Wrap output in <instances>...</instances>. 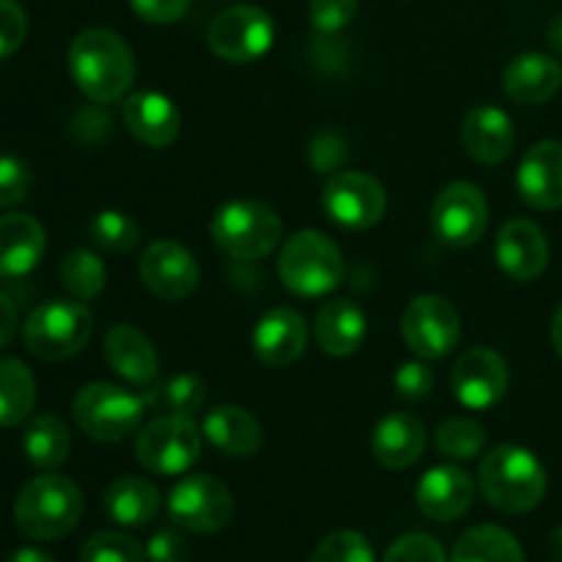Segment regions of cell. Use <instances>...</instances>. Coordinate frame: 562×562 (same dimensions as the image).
Here are the masks:
<instances>
[{
  "instance_id": "obj_13",
  "label": "cell",
  "mask_w": 562,
  "mask_h": 562,
  "mask_svg": "<svg viewBox=\"0 0 562 562\" xmlns=\"http://www.w3.org/2000/svg\"><path fill=\"white\" fill-rule=\"evenodd\" d=\"M488 201L481 187L453 181L437 195L431 209V228L442 245L467 250L486 234Z\"/></svg>"
},
{
  "instance_id": "obj_10",
  "label": "cell",
  "mask_w": 562,
  "mask_h": 562,
  "mask_svg": "<svg viewBox=\"0 0 562 562\" xmlns=\"http://www.w3.org/2000/svg\"><path fill=\"white\" fill-rule=\"evenodd\" d=\"M206 42L228 64H252L272 49L274 22L258 5H231L214 16Z\"/></svg>"
},
{
  "instance_id": "obj_17",
  "label": "cell",
  "mask_w": 562,
  "mask_h": 562,
  "mask_svg": "<svg viewBox=\"0 0 562 562\" xmlns=\"http://www.w3.org/2000/svg\"><path fill=\"white\" fill-rule=\"evenodd\" d=\"M516 187L527 206L554 212L562 206V143L541 140L525 154L516 170Z\"/></svg>"
},
{
  "instance_id": "obj_43",
  "label": "cell",
  "mask_w": 562,
  "mask_h": 562,
  "mask_svg": "<svg viewBox=\"0 0 562 562\" xmlns=\"http://www.w3.org/2000/svg\"><path fill=\"white\" fill-rule=\"evenodd\" d=\"M148 562H187L190 560V543L179 530H157L146 543Z\"/></svg>"
},
{
  "instance_id": "obj_12",
  "label": "cell",
  "mask_w": 562,
  "mask_h": 562,
  "mask_svg": "<svg viewBox=\"0 0 562 562\" xmlns=\"http://www.w3.org/2000/svg\"><path fill=\"white\" fill-rule=\"evenodd\" d=\"M401 333L420 360H442L459 346L461 316L445 296L423 294L406 305Z\"/></svg>"
},
{
  "instance_id": "obj_26",
  "label": "cell",
  "mask_w": 562,
  "mask_h": 562,
  "mask_svg": "<svg viewBox=\"0 0 562 562\" xmlns=\"http://www.w3.org/2000/svg\"><path fill=\"white\" fill-rule=\"evenodd\" d=\"M104 357H108L110 368L121 379L140 384V387L151 384L159 371L154 344L140 329L130 327V324H115V327L108 329V335H104Z\"/></svg>"
},
{
  "instance_id": "obj_34",
  "label": "cell",
  "mask_w": 562,
  "mask_h": 562,
  "mask_svg": "<svg viewBox=\"0 0 562 562\" xmlns=\"http://www.w3.org/2000/svg\"><path fill=\"white\" fill-rule=\"evenodd\" d=\"M88 239L104 252H132L140 245V228L135 220L115 209L97 212L88 223Z\"/></svg>"
},
{
  "instance_id": "obj_35",
  "label": "cell",
  "mask_w": 562,
  "mask_h": 562,
  "mask_svg": "<svg viewBox=\"0 0 562 562\" xmlns=\"http://www.w3.org/2000/svg\"><path fill=\"white\" fill-rule=\"evenodd\" d=\"M437 448L448 459L470 461L486 448V431L470 417H450L437 428Z\"/></svg>"
},
{
  "instance_id": "obj_39",
  "label": "cell",
  "mask_w": 562,
  "mask_h": 562,
  "mask_svg": "<svg viewBox=\"0 0 562 562\" xmlns=\"http://www.w3.org/2000/svg\"><path fill=\"white\" fill-rule=\"evenodd\" d=\"M31 184L33 176L27 162H22L20 157H11V154H3L0 157V209H11L25 201Z\"/></svg>"
},
{
  "instance_id": "obj_16",
  "label": "cell",
  "mask_w": 562,
  "mask_h": 562,
  "mask_svg": "<svg viewBox=\"0 0 562 562\" xmlns=\"http://www.w3.org/2000/svg\"><path fill=\"white\" fill-rule=\"evenodd\" d=\"M494 258L510 280L530 283L549 267V239L532 220H510L494 241Z\"/></svg>"
},
{
  "instance_id": "obj_15",
  "label": "cell",
  "mask_w": 562,
  "mask_h": 562,
  "mask_svg": "<svg viewBox=\"0 0 562 562\" xmlns=\"http://www.w3.org/2000/svg\"><path fill=\"white\" fill-rule=\"evenodd\" d=\"M508 362L486 346L464 351L450 373L456 401L475 412L494 409L508 393Z\"/></svg>"
},
{
  "instance_id": "obj_41",
  "label": "cell",
  "mask_w": 562,
  "mask_h": 562,
  "mask_svg": "<svg viewBox=\"0 0 562 562\" xmlns=\"http://www.w3.org/2000/svg\"><path fill=\"white\" fill-rule=\"evenodd\" d=\"M27 36V14L16 0H0V60L11 58Z\"/></svg>"
},
{
  "instance_id": "obj_20",
  "label": "cell",
  "mask_w": 562,
  "mask_h": 562,
  "mask_svg": "<svg viewBox=\"0 0 562 562\" xmlns=\"http://www.w3.org/2000/svg\"><path fill=\"white\" fill-rule=\"evenodd\" d=\"M124 124L143 146L168 148L181 132V113L165 93L135 91L124 99Z\"/></svg>"
},
{
  "instance_id": "obj_38",
  "label": "cell",
  "mask_w": 562,
  "mask_h": 562,
  "mask_svg": "<svg viewBox=\"0 0 562 562\" xmlns=\"http://www.w3.org/2000/svg\"><path fill=\"white\" fill-rule=\"evenodd\" d=\"M357 9H360V0H311L307 16H311L313 31L322 36H335L355 22Z\"/></svg>"
},
{
  "instance_id": "obj_7",
  "label": "cell",
  "mask_w": 562,
  "mask_h": 562,
  "mask_svg": "<svg viewBox=\"0 0 562 562\" xmlns=\"http://www.w3.org/2000/svg\"><path fill=\"white\" fill-rule=\"evenodd\" d=\"M146 395H135L119 384L93 382L77 393L71 412L86 437L97 442H124L140 428Z\"/></svg>"
},
{
  "instance_id": "obj_33",
  "label": "cell",
  "mask_w": 562,
  "mask_h": 562,
  "mask_svg": "<svg viewBox=\"0 0 562 562\" xmlns=\"http://www.w3.org/2000/svg\"><path fill=\"white\" fill-rule=\"evenodd\" d=\"M60 283L66 285L75 300L86 302L93 300L104 291L108 283V269H104L102 258L91 250H71L60 263Z\"/></svg>"
},
{
  "instance_id": "obj_42",
  "label": "cell",
  "mask_w": 562,
  "mask_h": 562,
  "mask_svg": "<svg viewBox=\"0 0 562 562\" xmlns=\"http://www.w3.org/2000/svg\"><path fill=\"white\" fill-rule=\"evenodd\" d=\"M395 390L406 401H426L434 390V371L428 360H412L395 371Z\"/></svg>"
},
{
  "instance_id": "obj_9",
  "label": "cell",
  "mask_w": 562,
  "mask_h": 562,
  "mask_svg": "<svg viewBox=\"0 0 562 562\" xmlns=\"http://www.w3.org/2000/svg\"><path fill=\"white\" fill-rule=\"evenodd\" d=\"M168 514L173 525L195 536H212L228 527L234 497L228 486L212 475L181 477L168 494Z\"/></svg>"
},
{
  "instance_id": "obj_11",
  "label": "cell",
  "mask_w": 562,
  "mask_h": 562,
  "mask_svg": "<svg viewBox=\"0 0 562 562\" xmlns=\"http://www.w3.org/2000/svg\"><path fill=\"white\" fill-rule=\"evenodd\" d=\"M322 206L340 228L368 231L387 212V192L373 176L360 170H338L324 184Z\"/></svg>"
},
{
  "instance_id": "obj_49",
  "label": "cell",
  "mask_w": 562,
  "mask_h": 562,
  "mask_svg": "<svg viewBox=\"0 0 562 562\" xmlns=\"http://www.w3.org/2000/svg\"><path fill=\"white\" fill-rule=\"evenodd\" d=\"M552 344L558 349V355L562 357V305L554 313V322H552Z\"/></svg>"
},
{
  "instance_id": "obj_32",
  "label": "cell",
  "mask_w": 562,
  "mask_h": 562,
  "mask_svg": "<svg viewBox=\"0 0 562 562\" xmlns=\"http://www.w3.org/2000/svg\"><path fill=\"white\" fill-rule=\"evenodd\" d=\"M206 382L195 373H179V376L168 379L151 393H146V404L154 406L162 415H184L192 417L195 412L203 409L206 404Z\"/></svg>"
},
{
  "instance_id": "obj_29",
  "label": "cell",
  "mask_w": 562,
  "mask_h": 562,
  "mask_svg": "<svg viewBox=\"0 0 562 562\" xmlns=\"http://www.w3.org/2000/svg\"><path fill=\"white\" fill-rule=\"evenodd\" d=\"M450 562H525L519 541L497 525H481L467 530L456 541Z\"/></svg>"
},
{
  "instance_id": "obj_5",
  "label": "cell",
  "mask_w": 562,
  "mask_h": 562,
  "mask_svg": "<svg viewBox=\"0 0 562 562\" xmlns=\"http://www.w3.org/2000/svg\"><path fill=\"white\" fill-rule=\"evenodd\" d=\"M212 239L234 261H261L283 241V220L267 203L239 198L214 212Z\"/></svg>"
},
{
  "instance_id": "obj_6",
  "label": "cell",
  "mask_w": 562,
  "mask_h": 562,
  "mask_svg": "<svg viewBox=\"0 0 562 562\" xmlns=\"http://www.w3.org/2000/svg\"><path fill=\"white\" fill-rule=\"evenodd\" d=\"M93 333V316L77 300H47L27 316L22 340L33 357L60 362L86 349Z\"/></svg>"
},
{
  "instance_id": "obj_25",
  "label": "cell",
  "mask_w": 562,
  "mask_h": 562,
  "mask_svg": "<svg viewBox=\"0 0 562 562\" xmlns=\"http://www.w3.org/2000/svg\"><path fill=\"white\" fill-rule=\"evenodd\" d=\"M203 437L231 459H250L261 450L263 428L245 406L223 404L203 417Z\"/></svg>"
},
{
  "instance_id": "obj_47",
  "label": "cell",
  "mask_w": 562,
  "mask_h": 562,
  "mask_svg": "<svg viewBox=\"0 0 562 562\" xmlns=\"http://www.w3.org/2000/svg\"><path fill=\"white\" fill-rule=\"evenodd\" d=\"M547 44L554 49V53L562 55V14L552 16L547 25Z\"/></svg>"
},
{
  "instance_id": "obj_19",
  "label": "cell",
  "mask_w": 562,
  "mask_h": 562,
  "mask_svg": "<svg viewBox=\"0 0 562 562\" xmlns=\"http://www.w3.org/2000/svg\"><path fill=\"white\" fill-rule=\"evenodd\" d=\"M307 346V324L294 307H272L252 329V351L269 368H289Z\"/></svg>"
},
{
  "instance_id": "obj_28",
  "label": "cell",
  "mask_w": 562,
  "mask_h": 562,
  "mask_svg": "<svg viewBox=\"0 0 562 562\" xmlns=\"http://www.w3.org/2000/svg\"><path fill=\"white\" fill-rule=\"evenodd\" d=\"M104 510L121 527H146L159 514V492L146 477H119L104 492Z\"/></svg>"
},
{
  "instance_id": "obj_30",
  "label": "cell",
  "mask_w": 562,
  "mask_h": 562,
  "mask_svg": "<svg viewBox=\"0 0 562 562\" xmlns=\"http://www.w3.org/2000/svg\"><path fill=\"white\" fill-rule=\"evenodd\" d=\"M36 404V379L31 368L14 357L0 360V428L20 426Z\"/></svg>"
},
{
  "instance_id": "obj_3",
  "label": "cell",
  "mask_w": 562,
  "mask_h": 562,
  "mask_svg": "<svg viewBox=\"0 0 562 562\" xmlns=\"http://www.w3.org/2000/svg\"><path fill=\"white\" fill-rule=\"evenodd\" d=\"M82 516V492L71 477H33L14 503V521L33 541H58L69 536Z\"/></svg>"
},
{
  "instance_id": "obj_2",
  "label": "cell",
  "mask_w": 562,
  "mask_h": 562,
  "mask_svg": "<svg viewBox=\"0 0 562 562\" xmlns=\"http://www.w3.org/2000/svg\"><path fill=\"white\" fill-rule=\"evenodd\" d=\"M477 486L488 505L503 514H527L538 508L547 494V470L532 450L499 445L481 459Z\"/></svg>"
},
{
  "instance_id": "obj_18",
  "label": "cell",
  "mask_w": 562,
  "mask_h": 562,
  "mask_svg": "<svg viewBox=\"0 0 562 562\" xmlns=\"http://www.w3.org/2000/svg\"><path fill=\"white\" fill-rule=\"evenodd\" d=\"M417 508L431 521H456L475 499V481L461 467L442 464L428 470L417 483Z\"/></svg>"
},
{
  "instance_id": "obj_31",
  "label": "cell",
  "mask_w": 562,
  "mask_h": 562,
  "mask_svg": "<svg viewBox=\"0 0 562 562\" xmlns=\"http://www.w3.org/2000/svg\"><path fill=\"white\" fill-rule=\"evenodd\" d=\"M71 448L69 428L60 417L55 415H38L27 423L25 434H22V450H25L27 461L38 470H55L66 461Z\"/></svg>"
},
{
  "instance_id": "obj_21",
  "label": "cell",
  "mask_w": 562,
  "mask_h": 562,
  "mask_svg": "<svg viewBox=\"0 0 562 562\" xmlns=\"http://www.w3.org/2000/svg\"><path fill=\"white\" fill-rule=\"evenodd\" d=\"M562 86V66L552 55L521 53L503 69V91L510 102L538 108Z\"/></svg>"
},
{
  "instance_id": "obj_40",
  "label": "cell",
  "mask_w": 562,
  "mask_h": 562,
  "mask_svg": "<svg viewBox=\"0 0 562 562\" xmlns=\"http://www.w3.org/2000/svg\"><path fill=\"white\" fill-rule=\"evenodd\" d=\"M382 562H448V558L437 538L426 532H409L387 549Z\"/></svg>"
},
{
  "instance_id": "obj_37",
  "label": "cell",
  "mask_w": 562,
  "mask_h": 562,
  "mask_svg": "<svg viewBox=\"0 0 562 562\" xmlns=\"http://www.w3.org/2000/svg\"><path fill=\"white\" fill-rule=\"evenodd\" d=\"M311 562H376V558L362 532L338 530L313 549Z\"/></svg>"
},
{
  "instance_id": "obj_50",
  "label": "cell",
  "mask_w": 562,
  "mask_h": 562,
  "mask_svg": "<svg viewBox=\"0 0 562 562\" xmlns=\"http://www.w3.org/2000/svg\"><path fill=\"white\" fill-rule=\"evenodd\" d=\"M549 549H552L554 562H562V525L554 527L552 538H549Z\"/></svg>"
},
{
  "instance_id": "obj_36",
  "label": "cell",
  "mask_w": 562,
  "mask_h": 562,
  "mask_svg": "<svg viewBox=\"0 0 562 562\" xmlns=\"http://www.w3.org/2000/svg\"><path fill=\"white\" fill-rule=\"evenodd\" d=\"M146 549L124 532H97L80 549V562H146Z\"/></svg>"
},
{
  "instance_id": "obj_44",
  "label": "cell",
  "mask_w": 562,
  "mask_h": 562,
  "mask_svg": "<svg viewBox=\"0 0 562 562\" xmlns=\"http://www.w3.org/2000/svg\"><path fill=\"white\" fill-rule=\"evenodd\" d=\"M132 11L151 25H170L190 9V0H130Z\"/></svg>"
},
{
  "instance_id": "obj_22",
  "label": "cell",
  "mask_w": 562,
  "mask_h": 562,
  "mask_svg": "<svg viewBox=\"0 0 562 562\" xmlns=\"http://www.w3.org/2000/svg\"><path fill=\"white\" fill-rule=\"evenodd\" d=\"M461 140H464L467 154L481 165H499L514 154L516 130L514 121L505 110L494 104H481L467 113L464 126H461Z\"/></svg>"
},
{
  "instance_id": "obj_45",
  "label": "cell",
  "mask_w": 562,
  "mask_h": 562,
  "mask_svg": "<svg viewBox=\"0 0 562 562\" xmlns=\"http://www.w3.org/2000/svg\"><path fill=\"white\" fill-rule=\"evenodd\" d=\"M346 143L340 140L338 135L333 132H324L313 140L311 146V159H313V168L322 170V173H338V168L344 165L346 159Z\"/></svg>"
},
{
  "instance_id": "obj_4",
  "label": "cell",
  "mask_w": 562,
  "mask_h": 562,
  "mask_svg": "<svg viewBox=\"0 0 562 562\" xmlns=\"http://www.w3.org/2000/svg\"><path fill=\"white\" fill-rule=\"evenodd\" d=\"M278 274L291 294L316 300L338 289L344 280V252L322 231H296L283 241V250L278 256Z\"/></svg>"
},
{
  "instance_id": "obj_27",
  "label": "cell",
  "mask_w": 562,
  "mask_h": 562,
  "mask_svg": "<svg viewBox=\"0 0 562 562\" xmlns=\"http://www.w3.org/2000/svg\"><path fill=\"white\" fill-rule=\"evenodd\" d=\"M368 318L357 302L351 300H329L318 311L316 318V340L327 355L349 357L366 344Z\"/></svg>"
},
{
  "instance_id": "obj_8",
  "label": "cell",
  "mask_w": 562,
  "mask_h": 562,
  "mask_svg": "<svg viewBox=\"0 0 562 562\" xmlns=\"http://www.w3.org/2000/svg\"><path fill=\"white\" fill-rule=\"evenodd\" d=\"M201 437L192 417L159 415L135 437V459L154 475H184L201 459Z\"/></svg>"
},
{
  "instance_id": "obj_24",
  "label": "cell",
  "mask_w": 562,
  "mask_h": 562,
  "mask_svg": "<svg viewBox=\"0 0 562 562\" xmlns=\"http://www.w3.org/2000/svg\"><path fill=\"white\" fill-rule=\"evenodd\" d=\"M426 450V426L409 412H390L371 434V453L387 470H406Z\"/></svg>"
},
{
  "instance_id": "obj_1",
  "label": "cell",
  "mask_w": 562,
  "mask_h": 562,
  "mask_svg": "<svg viewBox=\"0 0 562 562\" xmlns=\"http://www.w3.org/2000/svg\"><path fill=\"white\" fill-rule=\"evenodd\" d=\"M69 75L93 104H113L135 82V55L119 33L88 27L69 44Z\"/></svg>"
},
{
  "instance_id": "obj_23",
  "label": "cell",
  "mask_w": 562,
  "mask_h": 562,
  "mask_svg": "<svg viewBox=\"0 0 562 562\" xmlns=\"http://www.w3.org/2000/svg\"><path fill=\"white\" fill-rule=\"evenodd\" d=\"M47 250L42 223L31 214L0 217V278L16 280L31 274Z\"/></svg>"
},
{
  "instance_id": "obj_46",
  "label": "cell",
  "mask_w": 562,
  "mask_h": 562,
  "mask_svg": "<svg viewBox=\"0 0 562 562\" xmlns=\"http://www.w3.org/2000/svg\"><path fill=\"white\" fill-rule=\"evenodd\" d=\"M16 333V307L5 294H0V349L11 344Z\"/></svg>"
},
{
  "instance_id": "obj_14",
  "label": "cell",
  "mask_w": 562,
  "mask_h": 562,
  "mask_svg": "<svg viewBox=\"0 0 562 562\" xmlns=\"http://www.w3.org/2000/svg\"><path fill=\"white\" fill-rule=\"evenodd\" d=\"M140 280L159 300L184 302L198 291L201 267L184 245L173 239H157L143 250Z\"/></svg>"
},
{
  "instance_id": "obj_48",
  "label": "cell",
  "mask_w": 562,
  "mask_h": 562,
  "mask_svg": "<svg viewBox=\"0 0 562 562\" xmlns=\"http://www.w3.org/2000/svg\"><path fill=\"white\" fill-rule=\"evenodd\" d=\"M9 562H55V560L49 558L47 552H42V549L25 547V549H16V552L9 558Z\"/></svg>"
}]
</instances>
